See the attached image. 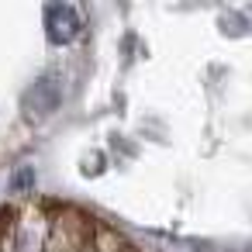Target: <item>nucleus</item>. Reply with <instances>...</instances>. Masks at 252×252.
<instances>
[{
    "mask_svg": "<svg viewBox=\"0 0 252 252\" xmlns=\"http://www.w3.org/2000/svg\"><path fill=\"white\" fill-rule=\"evenodd\" d=\"M83 28V18L69 4H49L45 7V35L52 45H69Z\"/></svg>",
    "mask_w": 252,
    "mask_h": 252,
    "instance_id": "obj_1",
    "label": "nucleus"
},
{
    "mask_svg": "<svg viewBox=\"0 0 252 252\" xmlns=\"http://www.w3.org/2000/svg\"><path fill=\"white\" fill-rule=\"evenodd\" d=\"M59 104H63V83H59V76H38L28 87V94H25L28 118H49Z\"/></svg>",
    "mask_w": 252,
    "mask_h": 252,
    "instance_id": "obj_2",
    "label": "nucleus"
}]
</instances>
